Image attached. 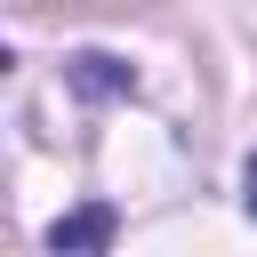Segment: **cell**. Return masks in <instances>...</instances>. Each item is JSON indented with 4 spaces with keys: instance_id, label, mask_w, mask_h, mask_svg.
I'll list each match as a JSON object with an SVG mask.
<instances>
[{
    "instance_id": "6da1fadb",
    "label": "cell",
    "mask_w": 257,
    "mask_h": 257,
    "mask_svg": "<svg viewBox=\"0 0 257 257\" xmlns=\"http://www.w3.org/2000/svg\"><path fill=\"white\" fill-rule=\"evenodd\" d=\"M64 88L80 104H120V96H137V64L112 56V48H72L64 56Z\"/></svg>"
},
{
    "instance_id": "7a4b0ae2",
    "label": "cell",
    "mask_w": 257,
    "mask_h": 257,
    "mask_svg": "<svg viewBox=\"0 0 257 257\" xmlns=\"http://www.w3.org/2000/svg\"><path fill=\"white\" fill-rule=\"evenodd\" d=\"M112 233H120V217H112L104 201H80V209H64V217L48 225V249H56V257H96V249H112Z\"/></svg>"
},
{
    "instance_id": "3957f363",
    "label": "cell",
    "mask_w": 257,
    "mask_h": 257,
    "mask_svg": "<svg viewBox=\"0 0 257 257\" xmlns=\"http://www.w3.org/2000/svg\"><path fill=\"white\" fill-rule=\"evenodd\" d=\"M241 201H249V217H257V153L241 161Z\"/></svg>"
}]
</instances>
